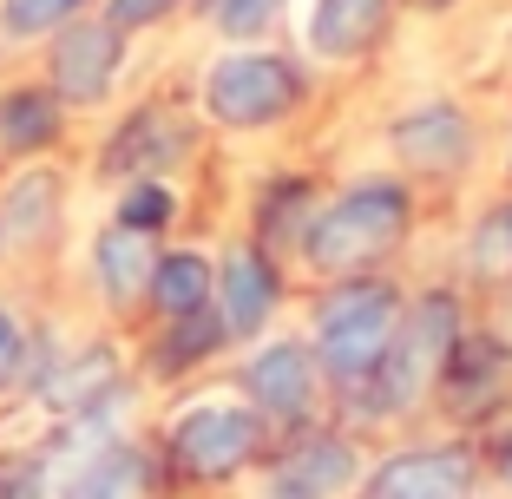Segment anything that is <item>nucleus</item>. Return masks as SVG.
<instances>
[{"mask_svg":"<svg viewBox=\"0 0 512 499\" xmlns=\"http://www.w3.org/2000/svg\"><path fill=\"white\" fill-rule=\"evenodd\" d=\"M197 0H99V14L112 20L119 33H145V27H165L171 14H184Z\"/></svg>","mask_w":512,"mask_h":499,"instance_id":"26","label":"nucleus"},{"mask_svg":"<svg viewBox=\"0 0 512 499\" xmlns=\"http://www.w3.org/2000/svg\"><path fill=\"white\" fill-rule=\"evenodd\" d=\"M0 499H53V460H0Z\"/></svg>","mask_w":512,"mask_h":499,"instance_id":"27","label":"nucleus"},{"mask_svg":"<svg viewBox=\"0 0 512 499\" xmlns=\"http://www.w3.org/2000/svg\"><path fill=\"white\" fill-rule=\"evenodd\" d=\"M86 270H92V289L112 316H138L145 309V289H151V263H158V237H138L125 224H106L86 250Z\"/></svg>","mask_w":512,"mask_h":499,"instance_id":"18","label":"nucleus"},{"mask_svg":"<svg viewBox=\"0 0 512 499\" xmlns=\"http://www.w3.org/2000/svg\"><path fill=\"white\" fill-rule=\"evenodd\" d=\"M493 480H499V493L512 499V427L493 440Z\"/></svg>","mask_w":512,"mask_h":499,"instance_id":"29","label":"nucleus"},{"mask_svg":"<svg viewBox=\"0 0 512 499\" xmlns=\"http://www.w3.org/2000/svg\"><path fill=\"white\" fill-rule=\"evenodd\" d=\"M427 7H447V0H427Z\"/></svg>","mask_w":512,"mask_h":499,"instance_id":"31","label":"nucleus"},{"mask_svg":"<svg viewBox=\"0 0 512 499\" xmlns=\"http://www.w3.org/2000/svg\"><path fill=\"white\" fill-rule=\"evenodd\" d=\"M92 7H99V0H0V33L33 46V40H53L60 27H73Z\"/></svg>","mask_w":512,"mask_h":499,"instance_id":"23","label":"nucleus"},{"mask_svg":"<svg viewBox=\"0 0 512 499\" xmlns=\"http://www.w3.org/2000/svg\"><path fill=\"white\" fill-rule=\"evenodd\" d=\"M414 237V184L407 178H355L316 204L309 230H302L296 257L316 276H368Z\"/></svg>","mask_w":512,"mask_h":499,"instance_id":"1","label":"nucleus"},{"mask_svg":"<svg viewBox=\"0 0 512 499\" xmlns=\"http://www.w3.org/2000/svg\"><path fill=\"white\" fill-rule=\"evenodd\" d=\"M316 184L309 178H276L263 184V197H256V243L263 250H296L302 230H309V217H316Z\"/></svg>","mask_w":512,"mask_h":499,"instance_id":"21","label":"nucleus"},{"mask_svg":"<svg viewBox=\"0 0 512 499\" xmlns=\"http://www.w3.org/2000/svg\"><path fill=\"white\" fill-rule=\"evenodd\" d=\"M27 322L14 316V303H0V388L27 381Z\"/></svg>","mask_w":512,"mask_h":499,"instance_id":"28","label":"nucleus"},{"mask_svg":"<svg viewBox=\"0 0 512 499\" xmlns=\"http://www.w3.org/2000/svg\"><path fill=\"white\" fill-rule=\"evenodd\" d=\"M112 224L165 243V230L178 224V191H171V178H132L119 191V204H112Z\"/></svg>","mask_w":512,"mask_h":499,"instance_id":"22","label":"nucleus"},{"mask_svg":"<svg viewBox=\"0 0 512 499\" xmlns=\"http://www.w3.org/2000/svg\"><path fill=\"white\" fill-rule=\"evenodd\" d=\"M283 296H289V283H283L276 250H263L256 237L217 250V289H211V303H217V316H224L230 342H263L270 322L283 316Z\"/></svg>","mask_w":512,"mask_h":499,"instance_id":"12","label":"nucleus"},{"mask_svg":"<svg viewBox=\"0 0 512 499\" xmlns=\"http://www.w3.org/2000/svg\"><path fill=\"white\" fill-rule=\"evenodd\" d=\"M401 309H407L401 283H388L381 270L335 276V283L322 289L316 316H309V348H316L322 381H329L335 394H362L368 381H375L381 355H388V342H394Z\"/></svg>","mask_w":512,"mask_h":499,"instance_id":"2","label":"nucleus"},{"mask_svg":"<svg viewBox=\"0 0 512 499\" xmlns=\"http://www.w3.org/2000/svg\"><path fill=\"white\" fill-rule=\"evenodd\" d=\"M322 388L329 381H322V362H316V348H309V335H263V342H250V355L237 368V394L270 427H283V434L316 427Z\"/></svg>","mask_w":512,"mask_h":499,"instance_id":"7","label":"nucleus"},{"mask_svg":"<svg viewBox=\"0 0 512 499\" xmlns=\"http://www.w3.org/2000/svg\"><path fill=\"white\" fill-rule=\"evenodd\" d=\"M197 7L211 14V27L230 46H256V40H270V27L283 20L289 0H197Z\"/></svg>","mask_w":512,"mask_h":499,"instance_id":"25","label":"nucleus"},{"mask_svg":"<svg viewBox=\"0 0 512 499\" xmlns=\"http://www.w3.org/2000/svg\"><path fill=\"white\" fill-rule=\"evenodd\" d=\"M125 40H132V33H119L92 7V14H79L73 27H60L46 40V73L40 79L60 92L73 112H86V106H99V99H112V86H119V73H125Z\"/></svg>","mask_w":512,"mask_h":499,"instance_id":"10","label":"nucleus"},{"mask_svg":"<svg viewBox=\"0 0 512 499\" xmlns=\"http://www.w3.org/2000/svg\"><path fill=\"white\" fill-rule=\"evenodd\" d=\"M60 217H66V171L40 165V158L20 165L0 184V263L40 257L46 243L60 237Z\"/></svg>","mask_w":512,"mask_h":499,"instance_id":"15","label":"nucleus"},{"mask_svg":"<svg viewBox=\"0 0 512 499\" xmlns=\"http://www.w3.org/2000/svg\"><path fill=\"white\" fill-rule=\"evenodd\" d=\"M158 447H165L171 480L217 493V486L250 480V473L270 460L276 427L263 421L243 394H197V401H184V408L171 414V427H165Z\"/></svg>","mask_w":512,"mask_h":499,"instance_id":"3","label":"nucleus"},{"mask_svg":"<svg viewBox=\"0 0 512 499\" xmlns=\"http://www.w3.org/2000/svg\"><path fill=\"white\" fill-rule=\"evenodd\" d=\"M480 493V454L467 440H421L368 460V480L355 499H473Z\"/></svg>","mask_w":512,"mask_h":499,"instance_id":"11","label":"nucleus"},{"mask_svg":"<svg viewBox=\"0 0 512 499\" xmlns=\"http://www.w3.org/2000/svg\"><path fill=\"white\" fill-rule=\"evenodd\" d=\"M191 158V125H184V112L171 106V99H145V106H132L119 125H112V138L99 145V171L119 184L132 178H165L171 165H184Z\"/></svg>","mask_w":512,"mask_h":499,"instance_id":"13","label":"nucleus"},{"mask_svg":"<svg viewBox=\"0 0 512 499\" xmlns=\"http://www.w3.org/2000/svg\"><path fill=\"white\" fill-rule=\"evenodd\" d=\"M467 276L473 283H506L512 276V217H506V204H493V211L467 230Z\"/></svg>","mask_w":512,"mask_h":499,"instance_id":"24","label":"nucleus"},{"mask_svg":"<svg viewBox=\"0 0 512 499\" xmlns=\"http://www.w3.org/2000/svg\"><path fill=\"white\" fill-rule=\"evenodd\" d=\"M506 394H512V342L467 322V335L453 342L447 368H440L434 401L453 414V421H486V414L506 408Z\"/></svg>","mask_w":512,"mask_h":499,"instance_id":"14","label":"nucleus"},{"mask_svg":"<svg viewBox=\"0 0 512 499\" xmlns=\"http://www.w3.org/2000/svg\"><path fill=\"white\" fill-rule=\"evenodd\" d=\"M309 60L283 53V46H224L204 79H197V106L204 119L224 132H276L283 119H296L309 106Z\"/></svg>","mask_w":512,"mask_h":499,"instance_id":"5","label":"nucleus"},{"mask_svg":"<svg viewBox=\"0 0 512 499\" xmlns=\"http://www.w3.org/2000/svg\"><path fill=\"white\" fill-rule=\"evenodd\" d=\"M66 99L46 79H14L0 86V158L7 165H33L66 138Z\"/></svg>","mask_w":512,"mask_h":499,"instance_id":"17","label":"nucleus"},{"mask_svg":"<svg viewBox=\"0 0 512 499\" xmlns=\"http://www.w3.org/2000/svg\"><path fill=\"white\" fill-rule=\"evenodd\" d=\"M506 217H512V204H506Z\"/></svg>","mask_w":512,"mask_h":499,"instance_id":"32","label":"nucleus"},{"mask_svg":"<svg viewBox=\"0 0 512 499\" xmlns=\"http://www.w3.org/2000/svg\"><path fill=\"white\" fill-rule=\"evenodd\" d=\"M165 486H171L165 447H151L138 434H106L66 454L53 499H165Z\"/></svg>","mask_w":512,"mask_h":499,"instance_id":"8","label":"nucleus"},{"mask_svg":"<svg viewBox=\"0 0 512 499\" xmlns=\"http://www.w3.org/2000/svg\"><path fill=\"white\" fill-rule=\"evenodd\" d=\"M388 152L407 178H460L480 158V125L460 99H421V106L394 112Z\"/></svg>","mask_w":512,"mask_h":499,"instance_id":"9","label":"nucleus"},{"mask_svg":"<svg viewBox=\"0 0 512 499\" xmlns=\"http://www.w3.org/2000/svg\"><path fill=\"white\" fill-rule=\"evenodd\" d=\"M362 480H368V454L342 427H296L256 467V493L263 499H355Z\"/></svg>","mask_w":512,"mask_h":499,"instance_id":"6","label":"nucleus"},{"mask_svg":"<svg viewBox=\"0 0 512 499\" xmlns=\"http://www.w3.org/2000/svg\"><path fill=\"white\" fill-rule=\"evenodd\" d=\"M506 178H512V138H506Z\"/></svg>","mask_w":512,"mask_h":499,"instance_id":"30","label":"nucleus"},{"mask_svg":"<svg viewBox=\"0 0 512 499\" xmlns=\"http://www.w3.org/2000/svg\"><path fill=\"white\" fill-rule=\"evenodd\" d=\"M224 348H230V329H224V316H217V303H211V309H191V316L158 322L145 362L158 368V375H197V368H211Z\"/></svg>","mask_w":512,"mask_h":499,"instance_id":"20","label":"nucleus"},{"mask_svg":"<svg viewBox=\"0 0 512 499\" xmlns=\"http://www.w3.org/2000/svg\"><path fill=\"white\" fill-rule=\"evenodd\" d=\"M460 335H467V309H460L453 289H421V296H407L375 381H368L362 394H342V401H362L368 408L362 421H401V414H414L421 401H434L440 368H447V355H453Z\"/></svg>","mask_w":512,"mask_h":499,"instance_id":"4","label":"nucleus"},{"mask_svg":"<svg viewBox=\"0 0 512 499\" xmlns=\"http://www.w3.org/2000/svg\"><path fill=\"white\" fill-rule=\"evenodd\" d=\"M394 7H401V0H309V14H302L309 60H329V66L368 60V53L388 40Z\"/></svg>","mask_w":512,"mask_h":499,"instance_id":"16","label":"nucleus"},{"mask_svg":"<svg viewBox=\"0 0 512 499\" xmlns=\"http://www.w3.org/2000/svg\"><path fill=\"white\" fill-rule=\"evenodd\" d=\"M211 289H217V257H204V250H191V243H158L151 289H145L151 322H171V316H191V309H211Z\"/></svg>","mask_w":512,"mask_h":499,"instance_id":"19","label":"nucleus"}]
</instances>
